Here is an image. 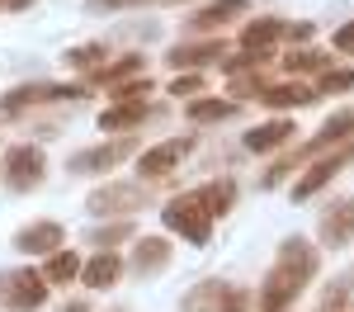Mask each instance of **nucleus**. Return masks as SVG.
Wrapping results in <instances>:
<instances>
[{"instance_id": "1", "label": "nucleus", "mask_w": 354, "mask_h": 312, "mask_svg": "<svg viewBox=\"0 0 354 312\" xmlns=\"http://www.w3.org/2000/svg\"><path fill=\"white\" fill-rule=\"evenodd\" d=\"M312 275H317V251H312V241H302V237L283 241L274 270L265 275V284H260V308L265 312L293 308V298L312 284Z\"/></svg>"}, {"instance_id": "2", "label": "nucleus", "mask_w": 354, "mask_h": 312, "mask_svg": "<svg viewBox=\"0 0 354 312\" xmlns=\"http://www.w3.org/2000/svg\"><path fill=\"white\" fill-rule=\"evenodd\" d=\"M213 218H218V213H213V203H208V185H203V190H189V194H180V199H170L165 213H161V223L170 227V232H180L185 241H194V246L208 241Z\"/></svg>"}, {"instance_id": "3", "label": "nucleus", "mask_w": 354, "mask_h": 312, "mask_svg": "<svg viewBox=\"0 0 354 312\" xmlns=\"http://www.w3.org/2000/svg\"><path fill=\"white\" fill-rule=\"evenodd\" d=\"M0 303L10 312H38L48 303V279H43V270H33V265L0 270Z\"/></svg>"}, {"instance_id": "4", "label": "nucleus", "mask_w": 354, "mask_h": 312, "mask_svg": "<svg viewBox=\"0 0 354 312\" xmlns=\"http://www.w3.org/2000/svg\"><path fill=\"white\" fill-rule=\"evenodd\" d=\"M43 166H48V161H43V152H38V147H28V142H19V147H10V152H5V185L24 194V190H33V185L43 180Z\"/></svg>"}, {"instance_id": "5", "label": "nucleus", "mask_w": 354, "mask_h": 312, "mask_svg": "<svg viewBox=\"0 0 354 312\" xmlns=\"http://www.w3.org/2000/svg\"><path fill=\"white\" fill-rule=\"evenodd\" d=\"M147 203V185H133V180H118V185H104L85 199L90 213H133Z\"/></svg>"}, {"instance_id": "6", "label": "nucleus", "mask_w": 354, "mask_h": 312, "mask_svg": "<svg viewBox=\"0 0 354 312\" xmlns=\"http://www.w3.org/2000/svg\"><path fill=\"white\" fill-rule=\"evenodd\" d=\"M350 161H354V142H345L340 152H330L326 161H317V166H312V170L298 180V185H293V199H312L317 190H326V185H330V180H335L345 166H350Z\"/></svg>"}, {"instance_id": "7", "label": "nucleus", "mask_w": 354, "mask_h": 312, "mask_svg": "<svg viewBox=\"0 0 354 312\" xmlns=\"http://www.w3.org/2000/svg\"><path fill=\"white\" fill-rule=\"evenodd\" d=\"M53 100H81V85H19L0 100V113H19L28 104H53Z\"/></svg>"}, {"instance_id": "8", "label": "nucleus", "mask_w": 354, "mask_h": 312, "mask_svg": "<svg viewBox=\"0 0 354 312\" xmlns=\"http://www.w3.org/2000/svg\"><path fill=\"white\" fill-rule=\"evenodd\" d=\"M189 147H194L189 138H170V142H161V147H151V152H142V156H137V175H147V180L170 175V170L189 156Z\"/></svg>"}, {"instance_id": "9", "label": "nucleus", "mask_w": 354, "mask_h": 312, "mask_svg": "<svg viewBox=\"0 0 354 312\" xmlns=\"http://www.w3.org/2000/svg\"><path fill=\"white\" fill-rule=\"evenodd\" d=\"M317 232H322L326 246H345V241L354 237V194L335 199L326 213H322V227H317Z\"/></svg>"}, {"instance_id": "10", "label": "nucleus", "mask_w": 354, "mask_h": 312, "mask_svg": "<svg viewBox=\"0 0 354 312\" xmlns=\"http://www.w3.org/2000/svg\"><path fill=\"white\" fill-rule=\"evenodd\" d=\"M133 152V142L128 138H118V142H100V147H90V152H76L66 166L76 170V175H90V170H109V166H118L123 156Z\"/></svg>"}, {"instance_id": "11", "label": "nucleus", "mask_w": 354, "mask_h": 312, "mask_svg": "<svg viewBox=\"0 0 354 312\" xmlns=\"http://www.w3.org/2000/svg\"><path fill=\"white\" fill-rule=\"evenodd\" d=\"M279 38H288V24H283V19H250V24L241 28V53L270 57V48Z\"/></svg>"}, {"instance_id": "12", "label": "nucleus", "mask_w": 354, "mask_h": 312, "mask_svg": "<svg viewBox=\"0 0 354 312\" xmlns=\"http://www.w3.org/2000/svg\"><path fill=\"white\" fill-rule=\"evenodd\" d=\"M245 10V0H208L203 10H194L189 15V28H198V33H213V28H222V24H232V19H241Z\"/></svg>"}, {"instance_id": "13", "label": "nucleus", "mask_w": 354, "mask_h": 312, "mask_svg": "<svg viewBox=\"0 0 354 312\" xmlns=\"http://www.w3.org/2000/svg\"><path fill=\"white\" fill-rule=\"evenodd\" d=\"M15 251H33V255H57L62 251V227L57 223H28L15 232Z\"/></svg>"}, {"instance_id": "14", "label": "nucleus", "mask_w": 354, "mask_h": 312, "mask_svg": "<svg viewBox=\"0 0 354 312\" xmlns=\"http://www.w3.org/2000/svg\"><path fill=\"white\" fill-rule=\"evenodd\" d=\"M293 138H298L293 118H274V123H260V128L245 133V152H279L283 142H293Z\"/></svg>"}, {"instance_id": "15", "label": "nucleus", "mask_w": 354, "mask_h": 312, "mask_svg": "<svg viewBox=\"0 0 354 312\" xmlns=\"http://www.w3.org/2000/svg\"><path fill=\"white\" fill-rule=\"evenodd\" d=\"M227 53V43L222 38H203V43H180V48H170V66L180 71V66H208V62H222Z\"/></svg>"}, {"instance_id": "16", "label": "nucleus", "mask_w": 354, "mask_h": 312, "mask_svg": "<svg viewBox=\"0 0 354 312\" xmlns=\"http://www.w3.org/2000/svg\"><path fill=\"white\" fill-rule=\"evenodd\" d=\"M165 265H170V241H161V237H142L133 251V270L137 275H161Z\"/></svg>"}, {"instance_id": "17", "label": "nucleus", "mask_w": 354, "mask_h": 312, "mask_svg": "<svg viewBox=\"0 0 354 312\" xmlns=\"http://www.w3.org/2000/svg\"><path fill=\"white\" fill-rule=\"evenodd\" d=\"M118 275H123V260H118L113 251H100L95 260H85L81 284L85 288H109V284H118Z\"/></svg>"}, {"instance_id": "18", "label": "nucleus", "mask_w": 354, "mask_h": 312, "mask_svg": "<svg viewBox=\"0 0 354 312\" xmlns=\"http://www.w3.org/2000/svg\"><path fill=\"white\" fill-rule=\"evenodd\" d=\"M222 298H227V284L203 279V284H194L189 293L180 298V312H222Z\"/></svg>"}, {"instance_id": "19", "label": "nucleus", "mask_w": 354, "mask_h": 312, "mask_svg": "<svg viewBox=\"0 0 354 312\" xmlns=\"http://www.w3.org/2000/svg\"><path fill=\"white\" fill-rule=\"evenodd\" d=\"M255 100L265 109H302V104H312V90L307 85H260Z\"/></svg>"}, {"instance_id": "20", "label": "nucleus", "mask_w": 354, "mask_h": 312, "mask_svg": "<svg viewBox=\"0 0 354 312\" xmlns=\"http://www.w3.org/2000/svg\"><path fill=\"white\" fill-rule=\"evenodd\" d=\"M147 113H151V109H147V100H118L113 109L100 113V128H104V133H118V128H133V123H142Z\"/></svg>"}, {"instance_id": "21", "label": "nucleus", "mask_w": 354, "mask_h": 312, "mask_svg": "<svg viewBox=\"0 0 354 312\" xmlns=\"http://www.w3.org/2000/svg\"><path fill=\"white\" fill-rule=\"evenodd\" d=\"M81 270H85V265H81V255H76V251H57L53 260H48V270H43V279H48V284H71Z\"/></svg>"}, {"instance_id": "22", "label": "nucleus", "mask_w": 354, "mask_h": 312, "mask_svg": "<svg viewBox=\"0 0 354 312\" xmlns=\"http://www.w3.org/2000/svg\"><path fill=\"white\" fill-rule=\"evenodd\" d=\"M232 113H236V100H189L194 123H218V118H232Z\"/></svg>"}, {"instance_id": "23", "label": "nucleus", "mask_w": 354, "mask_h": 312, "mask_svg": "<svg viewBox=\"0 0 354 312\" xmlns=\"http://www.w3.org/2000/svg\"><path fill=\"white\" fill-rule=\"evenodd\" d=\"M142 81V57H118V62H113L109 71H100V81L104 85H113V90H118V85H128V81Z\"/></svg>"}, {"instance_id": "24", "label": "nucleus", "mask_w": 354, "mask_h": 312, "mask_svg": "<svg viewBox=\"0 0 354 312\" xmlns=\"http://www.w3.org/2000/svg\"><path fill=\"white\" fill-rule=\"evenodd\" d=\"M128 237H133V223H113V227H95V232H90V241H95L100 251H113V246L128 241Z\"/></svg>"}, {"instance_id": "25", "label": "nucleus", "mask_w": 354, "mask_h": 312, "mask_svg": "<svg viewBox=\"0 0 354 312\" xmlns=\"http://www.w3.org/2000/svg\"><path fill=\"white\" fill-rule=\"evenodd\" d=\"M95 62H104V43H81L66 53V66H76V71H90Z\"/></svg>"}, {"instance_id": "26", "label": "nucleus", "mask_w": 354, "mask_h": 312, "mask_svg": "<svg viewBox=\"0 0 354 312\" xmlns=\"http://www.w3.org/2000/svg\"><path fill=\"white\" fill-rule=\"evenodd\" d=\"M322 95H340V90H354V71H326L322 81H317Z\"/></svg>"}, {"instance_id": "27", "label": "nucleus", "mask_w": 354, "mask_h": 312, "mask_svg": "<svg viewBox=\"0 0 354 312\" xmlns=\"http://www.w3.org/2000/svg\"><path fill=\"white\" fill-rule=\"evenodd\" d=\"M198 90H203V76H194V71H185V76L170 81V95H175V100H189V95H198Z\"/></svg>"}, {"instance_id": "28", "label": "nucleus", "mask_w": 354, "mask_h": 312, "mask_svg": "<svg viewBox=\"0 0 354 312\" xmlns=\"http://www.w3.org/2000/svg\"><path fill=\"white\" fill-rule=\"evenodd\" d=\"M133 5H180V0H90V10H133Z\"/></svg>"}, {"instance_id": "29", "label": "nucleus", "mask_w": 354, "mask_h": 312, "mask_svg": "<svg viewBox=\"0 0 354 312\" xmlns=\"http://www.w3.org/2000/svg\"><path fill=\"white\" fill-rule=\"evenodd\" d=\"M322 62H326L322 53H288V62H283V66H288V71H317Z\"/></svg>"}, {"instance_id": "30", "label": "nucleus", "mask_w": 354, "mask_h": 312, "mask_svg": "<svg viewBox=\"0 0 354 312\" xmlns=\"http://www.w3.org/2000/svg\"><path fill=\"white\" fill-rule=\"evenodd\" d=\"M330 48H335V53H350V57H354V19H350V24H340V28H335Z\"/></svg>"}, {"instance_id": "31", "label": "nucleus", "mask_w": 354, "mask_h": 312, "mask_svg": "<svg viewBox=\"0 0 354 312\" xmlns=\"http://www.w3.org/2000/svg\"><path fill=\"white\" fill-rule=\"evenodd\" d=\"M222 312H245V293H241V288H227V298H222Z\"/></svg>"}, {"instance_id": "32", "label": "nucleus", "mask_w": 354, "mask_h": 312, "mask_svg": "<svg viewBox=\"0 0 354 312\" xmlns=\"http://www.w3.org/2000/svg\"><path fill=\"white\" fill-rule=\"evenodd\" d=\"M312 33H317L312 24H288V38H293V43H302V38H312Z\"/></svg>"}, {"instance_id": "33", "label": "nucleus", "mask_w": 354, "mask_h": 312, "mask_svg": "<svg viewBox=\"0 0 354 312\" xmlns=\"http://www.w3.org/2000/svg\"><path fill=\"white\" fill-rule=\"evenodd\" d=\"M5 5H10V10H28L33 0H5Z\"/></svg>"}, {"instance_id": "34", "label": "nucleus", "mask_w": 354, "mask_h": 312, "mask_svg": "<svg viewBox=\"0 0 354 312\" xmlns=\"http://www.w3.org/2000/svg\"><path fill=\"white\" fill-rule=\"evenodd\" d=\"M62 312H85V303H66V308H62Z\"/></svg>"}, {"instance_id": "35", "label": "nucleus", "mask_w": 354, "mask_h": 312, "mask_svg": "<svg viewBox=\"0 0 354 312\" xmlns=\"http://www.w3.org/2000/svg\"><path fill=\"white\" fill-rule=\"evenodd\" d=\"M0 5H5V0H0Z\"/></svg>"}]
</instances>
